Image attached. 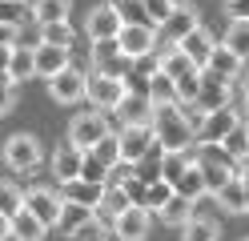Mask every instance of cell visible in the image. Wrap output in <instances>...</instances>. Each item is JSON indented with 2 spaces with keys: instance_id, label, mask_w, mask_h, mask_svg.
<instances>
[{
  "instance_id": "obj_1",
  "label": "cell",
  "mask_w": 249,
  "mask_h": 241,
  "mask_svg": "<svg viewBox=\"0 0 249 241\" xmlns=\"http://www.w3.org/2000/svg\"><path fill=\"white\" fill-rule=\"evenodd\" d=\"M153 133H157L161 153L193 149V141H197V121H193L181 105H157V109H153Z\"/></svg>"
},
{
  "instance_id": "obj_2",
  "label": "cell",
  "mask_w": 249,
  "mask_h": 241,
  "mask_svg": "<svg viewBox=\"0 0 249 241\" xmlns=\"http://www.w3.org/2000/svg\"><path fill=\"white\" fill-rule=\"evenodd\" d=\"M117 145H121V161H129V165H141L153 153H161L153 125H121L117 129Z\"/></svg>"
},
{
  "instance_id": "obj_3",
  "label": "cell",
  "mask_w": 249,
  "mask_h": 241,
  "mask_svg": "<svg viewBox=\"0 0 249 241\" xmlns=\"http://www.w3.org/2000/svg\"><path fill=\"white\" fill-rule=\"evenodd\" d=\"M113 129H108V112H101V109H89V112H76V117L69 121V137L65 141H72L76 149H92L97 141H105Z\"/></svg>"
},
{
  "instance_id": "obj_4",
  "label": "cell",
  "mask_w": 249,
  "mask_h": 241,
  "mask_svg": "<svg viewBox=\"0 0 249 241\" xmlns=\"http://www.w3.org/2000/svg\"><path fill=\"white\" fill-rule=\"evenodd\" d=\"M0 157H4V165L8 169H17V173H33L40 165V141L33 133H12L4 141V149H0Z\"/></svg>"
},
{
  "instance_id": "obj_5",
  "label": "cell",
  "mask_w": 249,
  "mask_h": 241,
  "mask_svg": "<svg viewBox=\"0 0 249 241\" xmlns=\"http://www.w3.org/2000/svg\"><path fill=\"white\" fill-rule=\"evenodd\" d=\"M193 121H197V145H221L233 129L241 125V117L233 112V105L217 109V112H201V117H193Z\"/></svg>"
},
{
  "instance_id": "obj_6",
  "label": "cell",
  "mask_w": 249,
  "mask_h": 241,
  "mask_svg": "<svg viewBox=\"0 0 249 241\" xmlns=\"http://www.w3.org/2000/svg\"><path fill=\"white\" fill-rule=\"evenodd\" d=\"M89 60H92V73H105V76H129V69H133V60L121 53V44L117 40H92V48H89Z\"/></svg>"
},
{
  "instance_id": "obj_7",
  "label": "cell",
  "mask_w": 249,
  "mask_h": 241,
  "mask_svg": "<svg viewBox=\"0 0 249 241\" xmlns=\"http://www.w3.org/2000/svg\"><path fill=\"white\" fill-rule=\"evenodd\" d=\"M233 101V80H221L217 73L209 69H201V93H197V117L201 112H217V109H229Z\"/></svg>"
},
{
  "instance_id": "obj_8",
  "label": "cell",
  "mask_w": 249,
  "mask_h": 241,
  "mask_svg": "<svg viewBox=\"0 0 249 241\" xmlns=\"http://www.w3.org/2000/svg\"><path fill=\"white\" fill-rule=\"evenodd\" d=\"M129 93L124 89V80L121 76H105V73H92L89 76V96L85 101H92V109H101V112H113L121 105V96Z\"/></svg>"
},
{
  "instance_id": "obj_9",
  "label": "cell",
  "mask_w": 249,
  "mask_h": 241,
  "mask_svg": "<svg viewBox=\"0 0 249 241\" xmlns=\"http://www.w3.org/2000/svg\"><path fill=\"white\" fill-rule=\"evenodd\" d=\"M49 93H53V101H60V105H76V101H85V96H89V76L69 64V69H60L49 80Z\"/></svg>"
},
{
  "instance_id": "obj_10",
  "label": "cell",
  "mask_w": 249,
  "mask_h": 241,
  "mask_svg": "<svg viewBox=\"0 0 249 241\" xmlns=\"http://www.w3.org/2000/svg\"><path fill=\"white\" fill-rule=\"evenodd\" d=\"M121 28H124V20H121V12H117L113 0L97 4V8L89 12V20H85V32H89L92 40H117V37H121Z\"/></svg>"
},
{
  "instance_id": "obj_11",
  "label": "cell",
  "mask_w": 249,
  "mask_h": 241,
  "mask_svg": "<svg viewBox=\"0 0 249 241\" xmlns=\"http://www.w3.org/2000/svg\"><path fill=\"white\" fill-rule=\"evenodd\" d=\"M197 24H201L197 4H189V0H177V8L169 12V20L161 24V37H165V44H181Z\"/></svg>"
},
{
  "instance_id": "obj_12",
  "label": "cell",
  "mask_w": 249,
  "mask_h": 241,
  "mask_svg": "<svg viewBox=\"0 0 249 241\" xmlns=\"http://www.w3.org/2000/svg\"><path fill=\"white\" fill-rule=\"evenodd\" d=\"M60 205H65V197H60L56 189H44V185L24 189V209H28V213H36L44 225H49V229L60 221Z\"/></svg>"
},
{
  "instance_id": "obj_13",
  "label": "cell",
  "mask_w": 249,
  "mask_h": 241,
  "mask_svg": "<svg viewBox=\"0 0 249 241\" xmlns=\"http://www.w3.org/2000/svg\"><path fill=\"white\" fill-rule=\"evenodd\" d=\"M157 32L161 28H153V24H124L121 28V37H117V44H121V53L124 56H145V53H157Z\"/></svg>"
},
{
  "instance_id": "obj_14",
  "label": "cell",
  "mask_w": 249,
  "mask_h": 241,
  "mask_svg": "<svg viewBox=\"0 0 249 241\" xmlns=\"http://www.w3.org/2000/svg\"><path fill=\"white\" fill-rule=\"evenodd\" d=\"M149 229H153V213L141 209V205H129V209L113 221V237H117V241H145Z\"/></svg>"
},
{
  "instance_id": "obj_15",
  "label": "cell",
  "mask_w": 249,
  "mask_h": 241,
  "mask_svg": "<svg viewBox=\"0 0 249 241\" xmlns=\"http://www.w3.org/2000/svg\"><path fill=\"white\" fill-rule=\"evenodd\" d=\"M153 105L149 101V93H124L121 96V105L108 112V117H117L121 125H153Z\"/></svg>"
},
{
  "instance_id": "obj_16",
  "label": "cell",
  "mask_w": 249,
  "mask_h": 241,
  "mask_svg": "<svg viewBox=\"0 0 249 241\" xmlns=\"http://www.w3.org/2000/svg\"><path fill=\"white\" fill-rule=\"evenodd\" d=\"M85 157H89V153L76 149L72 141L56 145V149H53V177H56L60 185H65V181H76V177L85 173Z\"/></svg>"
},
{
  "instance_id": "obj_17",
  "label": "cell",
  "mask_w": 249,
  "mask_h": 241,
  "mask_svg": "<svg viewBox=\"0 0 249 241\" xmlns=\"http://www.w3.org/2000/svg\"><path fill=\"white\" fill-rule=\"evenodd\" d=\"M177 48H181V53L197 64V69H205V64H209V53L217 48V40H213V32H209L205 24H197V28H193V32H189V37H185Z\"/></svg>"
},
{
  "instance_id": "obj_18",
  "label": "cell",
  "mask_w": 249,
  "mask_h": 241,
  "mask_svg": "<svg viewBox=\"0 0 249 241\" xmlns=\"http://www.w3.org/2000/svg\"><path fill=\"white\" fill-rule=\"evenodd\" d=\"M72 48H60V44H49V40H44L40 48H36V76H56L60 69H69V64H72Z\"/></svg>"
},
{
  "instance_id": "obj_19",
  "label": "cell",
  "mask_w": 249,
  "mask_h": 241,
  "mask_svg": "<svg viewBox=\"0 0 249 241\" xmlns=\"http://www.w3.org/2000/svg\"><path fill=\"white\" fill-rule=\"evenodd\" d=\"M60 197H65V201H76V205L97 209V205H101V197H105V185H97V181H85V177H76V181H65V185H60Z\"/></svg>"
},
{
  "instance_id": "obj_20",
  "label": "cell",
  "mask_w": 249,
  "mask_h": 241,
  "mask_svg": "<svg viewBox=\"0 0 249 241\" xmlns=\"http://www.w3.org/2000/svg\"><path fill=\"white\" fill-rule=\"evenodd\" d=\"M213 201L221 205L225 213H233V217L249 213V201H245V185H241V169H237V177H233V181H225L221 189L213 193Z\"/></svg>"
},
{
  "instance_id": "obj_21",
  "label": "cell",
  "mask_w": 249,
  "mask_h": 241,
  "mask_svg": "<svg viewBox=\"0 0 249 241\" xmlns=\"http://www.w3.org/2000/svg\"><path fill=\"white\" fill-rule=\"evenodd\" d=\"M209 73H217L221 80H237L241 73H245V60L233 53V48H225V44H217L213 53H209V64H205Z\"/></svg>"
},
{
  "instance_id": "obj_22",
  "label": "cell",
  "mask_w": 249,
  "mask_h": 241,
  "mask_svg": "<svg viewBox=\"0 0 249 241\" xmlns=\"http://www.w3.org/2000/svg\"><path fill=\"white\" fill-rule=\"evenodd\" d=\"M193 165V149H173V153H161L157 157V177L169 185H177L181 181V173Z\"/></svg>"
},
{
  "instance_id": "obj_23",
  "label": "cell",
  "mask_w": 249,
  "mask_h": 241,
  "mask_svg": "<svg viewBox=\"0 0 249 241\" xmlns=\"http://www.w3.org/2000/svg\"><path fill=\"white\" fill-rule=\"evenodd\" d=\"M157 56H161V73H165L169 80H173V85H177L181 76H189V73H197V64H193L189 56H185V53H181L177 44H165V48H161Z\"/></svg>"
},
{
  "instance_id": "obj_24",
  "label": "cell",
  "mask_w": 249,
  "mask_h": 241,
  "mask_svg": "<svg viewBox=\"0 0 249 241\" xmlns=\"http://www.w3.org/2000/svg\"><path fill=\"white\" fill-rule=\"evenodd\" d=\"M44 233H49V225L36 213H28V209L12 213V241H44Z\"/></svg>"
},
{
  "instance_id": "obj_25",
  "label": "cell",
  "mask_w": 249,
  "mask_h": 241,
  "mask_svg": "<svg viewBox=\"0 0 249 241\" xmlns=\"http://www.w3.org/2000/svg\"><path fill=\"white\" fill-rule=\"evenodd\" d=\"M28 8H33V20L44 28V24L69 20V12H72V0H28Z\"/></svg>"
},
{
  "instance_id": "obj_26",
  "label": "cell",
  "mask_w": 249,
  "mask_h": 241,
  "mask_svg": "<svg viewBox=\"0 0 249 241\" xmlns=\"http://www.w3.org/2000/svg\"><path fill=\"white\" fill-rule=\"evenodd\" d=\"M173 193H177V197H185V201H193V205L209 193V189H205V173H201V165H197V161L181 173V181L173 185Z\"/></svg>"
},
{
  "instance_id": "obj_27",
  "label": "cell",
  "mask_w": 249,
  "mask_h": 241,
  "mask_svg": "<svg viewBox=\"0 0 249 241\" xmlns=\"http://www.w3.org/2000/svg\"><path fill=\"white\" fill-rule=\"evenodd\" d=\"M157 217H161L165 225H173V229H185V225H189V221L197 217V205H193V201H185V197H177V193H173V197L165 201V209H161Z\"/></svg>"
},
{
  "instance_id": "obj_28",
  "label": "cell",
  "mask_w": 249,
  "mask_h": 241,
  "mask_svg": "<svg viewBox=\"0 0 249 241\" xmlns=\"http://www.w3.org/2000/svg\"><path fill=\"white\" fill-rule=\"evenodd\" d=\"M129 205H133V201H129V193H124V189H117V185H105V197H101V205H97V217L113 225V221H117V217H121Z\"/></svg>"
},
{
  "instance_id": "obj_29",
  "label": "cell",
  "mask_w": 249,
  "mask_h": 241,
  "mask_svg": "<svg viewBox=\"0 0 249 241\" xmlns=\"http://www.w3.org/2000/svg\"><path fill=\"white\" fill-rule=\"evenodd\" d=\"M8 76L12 85H24L28 76H36V48H12V60H8Z\"/></svg>"
},
{
  "instance_id": "obj_30",
  "label": "cell",
  "mask_w": 249,
  "mask_h": 241,
  "mask_svg": "<svg viewBox=\"0 0 249 241\" xmlns=\"http://www.w3.org/2000/svg\"><path fill=\"white\" fill-rule=\"evenodd\" d=\"M221 153H225L237 169H241V165H249V133H245V121H241V125H237V129H233V133L221 141Z\"/></svg>"
},
{
  "instance_id": "obj_31",
  "label": "cell",
  "mask_w": 249,
  "mask_h": 241,
  "mask_svg": "<svg viewBox=\"0 0 249 241\" xmlns=\"http://www.w3.org/2000/svg\"><path fill=\"white\" fill-rule=\"evenodd\" d=\"M0 24H8L12 32L33 24V8H28V0H0Z\"/></svg>"
},
{
  "instance_id": "obj_32",
  "label": "cell",
  "mask_w": 249,
  "mask_h": 241,
  "mask_svg": "<svg viewBox=\"0 0 249 241\" xmlns=\"http://www.w3.org/2000/svg\"><path fill=\"white\" fill-rule=\"evenodd\" d=\"M181 237H185V241H217V237H221V225H217L213 217H205V213H197V217L181 229Z\"/></svg>"
},
{
  "instance_id": "obj_33",
  "label": "cell",
  "mask_w": 249,
  "mask_h": 241,
  "mask_svg": "<svg viewBox=\"0 0 249 241\" xmlns=\"http://www.w3.org/2000/svg\"><path fill=\"white\" fill-rule=\"evenodd\" d=\"M108 237H113V225L101 221L97 213H92L85 225H76V229L69 233V241H108Z\"/></svg>"
},
{
  "instance_id": "obj_34",
  "label": "cell",
  "mask_w": 249,
  "mask_h": 241,
  "mask_svg": "<svg viewBox=\"0 0 249 241\" xmlns=\"http://www.w3.org/2000/svg\"><path fill=\"white\" fill-rule=\"evenodd\" d=\"M173 197V185L169 181H145V197H141V209H149L153 217L165 209V201Z\"/></svg>"
},
{
  "instance_id": "obj_35",
  "label": "cell",
  "mask_w": 249,
  "mask_h": 241,
  "mask_svg": "<svg viewBox=\"0 0 249 241\" xmlns=\"http://www.w3.org/2000/svg\"><path fill=\"white\" fill-rule=\"evenodd\" d=\"M225 48H233L241 60H249V20H229V28H225V40H221Z\"/></svg>"
},
{
  "instance_id": "obj_36",
  "label": "cell",
  "mask_w": 249,
  "mask_h": 241,
  "mask_svg": "<svg viewBox=\"0 0 249 241\" xmlns=\"http://www.w3.org/2000/svg\"><path fill=\"white\" fill-rule=\"evenodd\" d=\"M149 101L153 105H177V85L165 73H153L149 76Z\"/></svg>"
},
{
  "instance_id": "obj_37",
  "label": "cell",
  "mask_w": 249,
  "mask_h": 241,
  "mask_svg": "<svg viewBox=\"0 0 249 241\" xmlns=\"http://www.w3.org/2000/svg\"><path fill=\"white\" fill-rule=\"evenodd\" d=\"M97 209H89V205H76V201H65L60 205V221H56V229H65V233H72L76 225H85Z\"/></svg>"
},
{
  "instance_id": "obj_38",
  "label": "cell",
  "mask_w": 249,
  "mask_h": 241,
  "mask_svg": "<svg viewBox=\"0 0 249 241\" xmlns=\"http://www.w3.org/2000/svg\"><path fill=\"white\" fill-rule=\"evenodd\" d=\"M89 157H97V161H101L105 169H113L117 161H121V145H117V133H108L105 141H97V145L89 149Z\"/></svg>"
},
{
  "instance_id": "obj_39",
  "label": "cell",
  "mask_w": 249,
  "mask_h": 241,
  "mask_svg": "<svg viewBox=\"0 0 249 241\" xmlns=\"http://www.w3.org/2000/svg\"><path fill=\"white\" fill-rule=\"evenodd\" d=\"M24 209V189L20 185H12V181H0V213H20Z\"/></svg>"
},
{
  "instance_id": "obj_40",
  "label": "cell",
  "mask_w": 249,
  "mask_h": 241,
  "mask_svg": "<svg viewBox=\"0 0 249 241\" xmlns=\"http://www.w3.org/2000/svg\"><path fill=\"white\" fill-rule=\"evenodd\" d=\"M44 40H49V44H60V48H72V40H76V28H72V20L44 24Z\"/></svg>"
},
{
  "instance_id": "obj_41",
  "label": "cell",
  "mask_w": 249,
  "mask_h": 241,
  "mask_svg": "<svg viewBox=\"0 0 249 241\" xmlns=\"http://www.w3.org/2000/svg\"><path fill=\"white\" fill-rule=\"evenodd\" d=\"M121 20L124 24H149V12H145V0H113Z\"/></svg>"
},
{
  "instance_id": "obj_42",
  "label": "cell",
  "mask_w": 249,
  "mask_h": 241,
  "mask_svg": "<svg viewBox=\"0 0 249 241\" xmlns=\"http://www.w3.org/2000/svg\"><path fill=\"white\" fill-rule=\"evenodd\" d=\"M197 93H201V69L177 80V105H197Z\"/></svg>"
},
{
  "instance_id": "obj_43",
  "label": "cell",
  "mask_w": 249,
  "mask_h": 241,
  "mask_svg": "<svg viewBox=\"0 0 249 241\" xmlns=\"http://www.w3.org/2000/svg\"><path fill=\"white\" fill-rule=\"evenodd\" d=\"M137 177H141V169H137V165H129V161H117V165L108 169L105 185H117V189H124L129 181H137Z\"/></svg>"
},
{
  "instance_id": "obj_44",
  "label": "cell",
  "mask_w": 249,
  "mask_h": 241,
  "mask_svg": "<svg viewBox=\"0 0 249 241\" xmlns=\"http://www.w3.org/2000/svg\"><path fill=\"white\" fill-rule=\"evenodd\" d=\"M173 8H177V0H145V12H149V24L153 28H161Z\"/></svg>"
},
{
  "instance_id": "obj_45",
  "label": "cell",
  "mask_w": 249,
  "mask_h": 241,
  "mask_svg": "<svg viewBox=\"0 0 249 241\" xmlns=\"http://www.w3.org/2000/svg\"><path fill=\"white\" fill-rule=\"evenodd\" d=\"M17 44L20 48H40L44 44V28L33 20V24H24V28H17Z\"/></svg>"
},
{
  "instance_id": "obj_46",
  "label": "cell",
  "mask_w": 249,
  "mask_h": 241,
  "mask_svg": "<svg viewBox=\"0 0 249 241\" xmlns=\"http://www.w3.org/2000/svg\"><path fill=\"white\" fill-rule=\"evenodd\" d=\"M137 76H153V73H161V56L157 53H145V56H133V69Z\"/></svg>"
},
{
  "instance_id": "obj_47",
  "label": "cell",
  "mask_w": 249,
  "mask_h": 241,
  "mask_svg": "<svg viewBox=\"0 0 249 241\" xmlns=\"http://www.w3.org/2000/svg\"><path fill=\"white\" fill-rule=\"evenodd\" d=\"M81 177H85V181H97V185H105V177H108V169L101 165L97 157H85V173H81Z\"/></svg>"
},
{
  "instance_id": "obj_48",
  "label": "cell",
  "mask_w": 249,
  "mask_h": 241,
  "mask_svg": "<svg viewBox=\"0 0 249 241\" xmlns=\"http://www.w3.org/2000/svg\"><path fill=\"white\" fill-rule=\"evenodd\" d=\"M225 12H229V20H249V0H229Z\"/></svg>"
},
{
  "instance_id": "obj_49",
  "label": "cell",
  "mask_w": 249,
  "mask_h": 241,
  "mask_svg": "<svg viewBox=\"0 0 249 241\" xmlns=\"http://www.w3.org/2000/svg\"><path fill=\"white\" fill-rule=\"evenodd\" d=\"M12 105H17V96H12V89H8V85H0V117H4V112H8Z\"/></svg>"
},
{
  "instance_id": "obj_50",
  "label": "cell",
  "mask_w": 249,
  "mask_h": 241,
  "mask_svg": "<svg viewBox=\"0 0 249 241\" xmlns=\"http://www.w3.org/2000/svg\"><path fill=\"white\" fill-rule=\"evenodd\" d=\"M0 241H12V217L0 213Z\"/></svg>"
},
{
  "instance_id": "obj_51",
  "label": "cell",
  "mask_w": 249,
  "mask_h": 241,
  "mask_svg": "<svg viewBox=\"0 0 249 241\" xmlns=\"http://www.w3.org/2000/svg\"><path fill=\"white\" fill-rule=\"evenodd\" d=\"M12 48H17V44H0V69H8V60H12Z\"/></svg>"
},
{
  "instance_id": "obj_52",
  "label": "cell",
  "mask_w": 249,
  "mask_h": 241,
  "mask_svg": "<svg viewBox=\"0 0 249 241\" xmlns=\"http://www.w3.org/2000/svg\"><path fill=\"white\" fill-rule=\"evenodd\" d=\"M0 44H17V32H12L8 24H0Z\"/></svg>"
},
{
  "instance_id": "obj_53",
  "label": "cell",
  "mask_w": 249,
  "mask_h": 241,
  "mask_svg": "<svg viewBox=\"0 0 249 241\" xmlns=\"http://www.w3.org/2000/svg\"><path fill=\"white\" fill-rule=\"evenodd\" d=\"M241 185H245V201H249V165L241 169Z\"/></svg>"
},
{
  "instance_id": "obj_54",
  "label": "cell",
  "mask_w": 249,
  "mask_h": 241,
  "mask_svg": "<svg viewBox=\"0 0 249 241\" xmlns=\"http://www.w3.org/2000/svg\"><path fill=\"white\" fill-rule=\"evenodd\" d=\"M0 85H8V89H17V85H12V76H8V69H0Z\"/></svg>"
},
{
  "instance_id": "obj_55",
  "label": "cell",
  "mask_w": 249,
  "mask_h": 241,
  "mask_svg": "<svg viewBox=\"0 0 249 241\" xmlns=\"http://www.w3.org/2000/svg\"><path fill=\"white\" fill-rule=\"evenodd\" d=\"M241 89H245V96H249V69L241 73Z\"/></svg>"
},
{
  "instance_id": "obj_56",
  "label": "cell",
  "mask_w": 249,
  "mask_h": 241,
  "mask_svg": "<svg viewBox=\"0 0 249 241\" xmlns=\"http://www.w3.org/2000/svg\"><path fill=\"white\" fill-rule=\"evenodd\" d=\"M241 121H249V96H245V117H241Z\"/></svg>"
},
{
  "instance_id": "obj_57",
  "label": "cell",
  "mask_w": 249,
  "mask_h": 241,
  "mask_svg": "<svg viewBox=\"0 0 249 241\" xmlns=\"http://www.w3.org/2000/svg\"><path fill=\"white\" fill-rule=\"evenodd\" d=\"M245 133H249V121H245Z\"/></svg>"
},
{
  "instance_id": "obj_58",
  "label": "cell",
  "mask_w": 249,
  "mask_h": 241,
  "mask_svg": "<svg viewBox=\"0 0 249 241\" xmlns=\"http://www.w3.org/2000/svg\"><path fill=\"white\" fill-rule=\"evenodd\" d=\"M225 4H229V0H225Z\"/></svg>"
},
{
  "instance_id": "obj_59",
  "label": "cell",
  "mask_w": 249,
  "mask_h": 241,
  "mask_svg": "<svg viewBox=\"0 0 249 241\" xmlns=\"http://www.w3.org/2000/svg\"><path fill=\"white\" fill-rule=\"evenodd\" d=\"M245 241H249V237H245Z\"/></svg>"
}]
</instances>
